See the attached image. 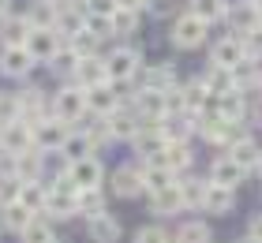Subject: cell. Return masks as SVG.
<instances>
[{"label":"cell","mask_w":262,"mask_h":243,"mask_svg":"<svg viewBox=\"0 0 262 243\" xmlns=\"http://www.w3.org/2000/svg\"><path fill=\"white\" fill-rule=\"evenodd\" d=\"M195 131L206 142H213V146H225L229 150L232 142H240V139H247V131H244V124H236V120H225L217 108H210L206 116H199V124H195Z\"/></svg>","instance_id":"6da1fadb"},{"label":"cell","mask_w":262,"mask_h":243,"mask_svg":"<svg viewBox=\"0 0 262 243\" xmlns=\"http://www.w3.org/2000/svg\"><path fill=\"white\" fill-rule=\"evenodd\" d=\"M82 113H86V90L82 86H64V90H56L53 97V116L60 120V124H79Z\"/></svg>","instance_id":"7a4b0ae2"},{"label":"cell","mask_w":262,"mask_h":243,"mask_svg":"<svg viewBox=\"0 0 262 243\" xmlns=\"http://www.w3.org/2000/svg\"><path fill=\"white\" fill-rule=\"evenodd\" d=\"M139 64H142V56H139V49H113L109 56H105V68H109V82H127V79H135L139 75Z\"/></svg>","instance_id":"3957f363"},{"label":"cell","mask_w":262,"mask_h":243,"mask_svg":"<svg viewBox=\"0 0 262 243\" xmlns=\"http://www.w3.org/2000/svg\"><path fill=\"white\" fill-rule=\"evenodd\" d=\"M169 38H172L176 49H199L202 41H206V23L187 11V15H180V19L172 23V34H169Z\"/></svg>","instance_id":"277c9868"},{"label":"cell","mask_w":262,"mask_h":243,"mask_svg":"<svg viewBox=\"0 0 262 243\" xmlns=\"http://www.w3.org/2000/svg\"><path fill=\"white\" fill-rule=\"evenodd\" d=\"M71 135V127L68 124H60L56 116H49L45 124H38L34 127V150H41V153H60V146H64V139Z\"/></svg>","instance_id":"5b68a950"},{"label":"cell","mask_w":262,"mask_h":243,"mask_svg":"<svg viewBox=\"0 0 262 243\" xmlns=\"http://www.w3.org/2000/svg\"><path fill=\"white\" fill-rule=\"evenodd\" d=\"M0 150H4V153H11V157H19V153L34 150V127H27L23 120L8 124L4 131H0Z\"/></svg>","instance_id":"8992f818"},{"label":"cell","mask_w":262,"mask_h":243,"mask_svg":"<svg viewBox=\"0 0 262 243\" xmlns=\"http://www.w3.org/2000/svg\"><path fill=\"white\" fill-rule=\"evenodd\" d=\"M38 64L30 53H27V45H4V53H0V71L11 79H23V75H30V68Z\"/></svg>","instance_id":"52a82bcc"},{"label":"cell","mask_w":262,"mask_h":243,"mask_svg":"<svg viewBox=\"0 0 262 243\" xmlns=\"http://www.w3.org/2000/svg\"><path fill=\"white\" fill-rule=\"evenodd\" d=\"M158 131L165 135V142H169V146H184L187 139H191V131H195V120L187 116V113H169V116L158 124Z\"/></svg>","instance_id":"ba28073f"},{"label":"cell","mask_w":262,"mask_h":243,"mask_svg":"<svg viewBox=\"0 0 262 243\" xmlns=\"http://www.w3.org/2000/svg\"><path fill=\"white\" fill-rule=\"evenodd\" d=\"M60 49H64V38L56 30H30V38H27V53L34 60H53Z\"/></svg>","instance_id":"9c48e42d"},{"label":"cell","mask_w":262,"mask_h":243,"mask_svg":"<svg viewBox=\"0 0 262 243\" xmlns=\"http://www.w3.org/2000/svg\"><path fill=\"white\" fill-rule=\"evenodd\" d=\"M105 124H109V135L113 139H135L139 131H142L139 113H135V108H127V105H120L113 116H105Z\"/></svg>","instance_id":"30bf717a"},{"label":"cell","mask_w":262,"mask_h":243,"mask_svg":"<svg viewBox=\"0 0 262 243\" xmlns=\"http://www.w3.org/2000/svg\"><path fill=\"white\" fill-rule=\"evenodd\" d=\"M116 108H120V94H116L109 82H101V86H94V90H86V113H94V116H113Z\"/></svg>","instance_id":"8fae6325"},{"label":"cell","mask_w":262,"mask_h":243,"mask_svg":"<svg viewBox=\"0 0 262 243\" xmlns=\"http://www.w3.org/2000/svg\"><path fill=\"white\" fill-rule=\"evenodd\" d=\"M45 213H53L56 221L75 217V213H79V191H71V187H53V191H49V202H45Z\"/></svg>","instance_id":"7c38bea8"},{"label":"cell","mask_w":262,"mask_h":243,"mask_svg":"<svg viewBox=\"0 0 262 243\" xmlns=\"http://www.w3.org/2000/svg\"><path fill=\"white\" fill-rule=\"evenodd\" d=\"M113 194L116 198H135L142 194V168L139 165H120L113 172Z\"/></svg>","instance_id":"4fadbf2b"},{"label":"cell","mask_w":262,"mask_h":243,"mask_svg":"<svg viewBox=\"0 0 262 243\" xmlns=\"http://www.w3.org/2000/svg\"><path fill=\"white\" fill-rule=\"evenodd\" d=\"M169 150V142H165V135L158 127H142L135 135V153L139 161H161V153Z\"/></svg>","instance_id":"5bb4252c"},{"label":"cell","mask_w":262,"mask_h":243,"mask_svg":"<svg viewBox=\"0 0 262 243\" xmlns=\"http://www.w3.org/2000/svg\"><path fill=\"white\" fill-rule=\"evenodd\" d=\"M229 23H232L236 38H244V34H251V30L262 27V11L251 4V0H244V4H232L229 8Z\"/></svg>","instance_id":"9a60e30c"},{"label":"cell","mask_w":262,"mask_h":243,"mask_svg":"<svg viewBox=\"0 0 262 243\" xmlns=\"http://www.w3.org/2000/svg\"><path fill=\"white\" fill-rule=\"evenodd\" d=\"M244 176H247V172L232 161L229 153L213 157V165H210V184H217V187H232V191H236V184H240Z\"/></svg>","instance_id":"2e32d148"},{"label":"cell","mask_w":262,"mask_h":243,"mask_svg":"<svg viewBox=\"0 0 262 243\" xmlns=\"http://www.w3.org/2000/svg\"><path fill=\"white\" fill-rule=\"evenodd\" d=\"M75 79H79L82 90H94V86H101V82H109V68H105L101 56H82L79 68H75Z\"/></svg>","instance_id":"e0dca14e"},{"label":"cell","mask_w":262,"mask_h":243,"mask_svg":"<svg viewBox=\"0 0 262 243\" xmlns=\"http://www.w3.org/2000/svg\"><path fill=\"white\" fill-rule=\"evenodd\" d=\"M213 64L217 68H229L236 71L240 64H247V53H244V38H225L213 45Z\"/></svg>","instance_id":"ac0fdd59"},{"label":"cell","mask_w":262,"mask_h":243,"mask_svg":"<svg viewBox=\"0 0 262 243\" xmlns=\"http://www.w3.org/2000/svg\"><path fill=\"white\" fill-rule=\"evenodd\" d=\"M86 236H90V243H120L124 228L113 213H101V217H94V221H86Z\"/></svg>","instance_id":"d6986e66"},{"label":"cell","mask_w":262,"mask_h":243,"mask_svg":"<svg viewBox=\"0 0 262 243\" xmlns=\"http://www.w3.org/2000/svg\"><path fill=\"white\" fill-rule=\"evenodd\" d=\"M172 184H176L172 168H165L161 161H142V191L146 194H158V191L172 187Z\"/></svg>","instance_id":"ffe728a7"},{"label":"cell","mask_w":262,"mask_h":243,"mask_svg":"<svg viewBox=\"0 0 262 243\" xmlns=\"http://www.w3.org/2000/svg\"><path fill=\"white\" fill-rule=\"evenodd\" d=\"M199 82L210 90V97H221V94H232L236 90V71L210 64V71H206V75H199Z\"/></svg>","instance_id":"44dd1931"},{"label":"cell","mask_w":262,"mask_h":243,"mask_svg":"<svg viewBox=\"0 0 262 243\" xmlns=\"http://www.w3.org/2000/svg\"><path fill=\"white\" fill-rule=\"evenodd\" d=\"M176 82V71L172 64H158V68H142V90L150 94H169Z\"/></svg>","instance_id":"7402d4cb"},{"label":"cell","mask_w":262,"mask_h":243,"mask_svg":"<svg viewBox=\"0 0 262 243\" xmlns=\"http://www.w3.org/2000/svg\"><path fill=\"white\" fill-rule=\"evenodd\" d=\"M41 172H45V157L41 150H27L15 157V176L23 184H41Z\"/></svg>","instance_id":"603a6c76"},{"label":"cell","mask_w":262,"mask_h":243,"mask_svg":"<svg viewBox=\"0 0 262 243\" xmlns=\"http://www.w3.org/2000/svg\"><path fill=\"white\" fill-rule=\"evenodd\" d=\"M176 187H180L184 210H202V202H206V191H210V180L202 184L199 176H180V180H176Z\"/></svg>","instance_id":"cb8c5ba5"},{"label":"cell","mask_w":262,"mask_h":243,"mask_svg":"<svg viewBox=\"0 0 262 243\" xmlns=\"http://www.w3.org/2000/svg\"><path fill=\"white\" fill-rule=\"evenodd\" d=\"M225 153H229L232 161L244 168V172H251V168H258V161H262V150H258V142H255L251 135H247V139H240V142H232V146H229Z\"/></svg>","instance_id":"d4e9b609"},{"label":"cell","mask_w":262,"mask_h":243,"mask_svg":"<svg viewBox=\"0 0 262 243\" xmlns=\"http://www.w3.org/2000/svg\"><path fill=\"white\" fill-rule=\"evenodd\" d=\"M232 206H236V191H232V187H217V184H210L202 210L213 213V217H229V213H232Z\"/></svg>","instance_id":"484cf974"},{"label":"cell","mask_w":262,"mask_h":243,"mask_svg":"<svg viewBox=\"0 0 262 243\" xmlns=\"http://www.w3.org/2000/svg\"><path fill=\"white\" fill-rule=\"evenodd\" d=\"M56 15H60V8L53 0H34L27 11V23H30V30H56Z\"/></svg>","instance_id":"4316f807"},{"label":"cell","mask_w":262,"mask_h":243,"mask_svg":"<svg viewBox=\"0 0 262 243\" xmlns=\"http://www.w3.org/2000/svg\"><path fill=\"white\" fill-rule=\"evenodd\" d=\"M184 210V198H180V187H165L158 194H150V213H158V217H176Z\"/></svg>","instance_id":"83f0119b"},{"label":"cell","mask_w":262,"mask_h":243,"mask_svg":"<svg viewBox=\"0 0 262 243\" xmlns=\"http://www.w3.org/2000/svg\"><path fill=\"white\" fill-rule=\"evenodd\" d=\"M34 217H38V213H30L23 202H11V206H4V210H0V225H4V228H11V232L19 236L23 228H27V225L34 221Z\"/></svg>","instance_id":"f1b7e54d"},{"label":"cell","mask_w":262,"mask_h":243,"mask_svg":"<svg viewBox=\"0 0 262 243\" xmlns=\"http://www.w3.org/2000/svg\"><path fill=\"white\" fill-rule=\"evenodd\" d=\"M161 165H165V168H172V176H176V180L187 176V168H191V150H187V142H184V146H169V150L161 153Z\"/></svg>","instance_id":"f546056e"},{"label":"cell","mask_w":262,"mask_h":243,"mask_svg":"<svg viewBox=\"0 0 262 243\" xmlns=\"http://www.w3.org/2000/svg\"><path fill=\"white\" fill-rule=\"evenodd\" d=\"M191 15H199L206 27L213 19H229V0H191Z\"/></svg>","instance_id":"4dcf8cb0"},{"label":"cell","mask_w":262,"mask_h":243,"mask_svg":"<svg viewBox=\"0 0 262 243\" xmlns=\"http://www.w3.org/2000/svg\"><path fill=\"white\" fill-rule=\"evenodd\" d=\"M60 153L68 157V161H82V157H94V142L82 135V131H71V135L64 139Z\"/></svg>","instance_id":"1f68e13d"},{"label":"cell","mask_w":262,"mask_h":243,"mask_svg":"<svg viewBox=\"0 0 262 243\" xmlns=\"http://www.w3.org/2000/svg\"><path fill=\"white\" fill-rule=\"evenodd\" d=\"M0 38H4L8 45H27V38H30V23H27V15H11V19H4V27H0Z\"/></svg>","instance_id":"d6a6232c"},{"label":"cell","mask_w":262,"mask_h":243,"mask_svg":"<svg viewBox=\"0 0 262 243\" xmlns=\"http://www.w3.org/2000/svg\"><path fill=\"white\" fill-rule=\"evenodd\" d=\"M217 113H221L225 120H236V124H244V116H247L244 94H240V90H232V94H221V97H217Z\"/></svg>","instance_id":"836d02e7"},{"label":"cell","mask_w":262,"mask_h":243,"mask_svg":"<svg viewBox=\"0 0 262 243\" xmlns=\"http://www.w3.org/2000/svg\"><path fill=\"white\" fill-rule=\"evenodd\" d=\"M79 213L94 221V217L105 213V191L101 187H90V191H79Z\"/></svg>","instance_id":"e575fe53"},{"label":"cell","mask_w":262,"mask_h":243,"mask_svg":"<svg viewBox=\"0 0 262 243\" xmlns=\"http://www.w3.org/2000/svg\"><path fill=\"white\" fill-rule=\"evenodd\" d=\"M19 202L27 206L30 213H45V202H49V187H45V184H23Z\"/></svg>","instance_id":"d590c367"},{"label":"cell","mask_w":262,"mask_h":243,"mask_svg":"<svg viewBox=\"0 0 262 243\" xmlns=\"http://www.w3.org/2000/svg\"><path fill=\"white\" fill-rule=\"evenodd\" d=\"M210 239H213L210 225H202V221H184L172 236V243H210Z\"/></svg>","instance_id":"8d00e7d4"},{"label":"cell","mask_w":262,"mask_h":243,"mask_svg":"<svg viewBox=\"0 0 262 243\" xmlns=\"http://www.w3.org/2000/svg\"><path fill=\"white\" fill-rule=\"evenodd\" d=\"M19 243H56L53 239V225L45 217H34V221L19 232Z\"/></svg>","instance_id":"74e56055"},{"label":"cell","mask_w":262,"mask_h":243,"mask_svg":"<svg viewBox=\"0 0 262 243\" xmlns=\"http://www.w3.org/2000/svg\"><path fill=\"white\" fill-rule=\"evenodd\" d=\"M109 23H113V34H120V38H127V34H135V27H139V11L116 8Z\"/></svg>","instance_id":"f35d334b"},{"label":"cell","mask_w":262,"mask_h":243,"mask_svg":"<svg viewBox=\"0 0 262 243\" xmlns=\"http://www.w3.org/2000/svg\"><path fill=\"white\" fill-rule=\"evenodd\" d=\"M49 64H53V71H56V75H75L79 56H75V49H71V45H64L60 53H56V56L49 60Z\"/></svg>","instance_id":"ab89813d"},{"label":"cell","mask_w":262,"mask_h":243,"mask_svg":"<svg viewBox=\"0 0 262 243\" xmlns=\"http://www.w3.org/2000/svg\"><path fill=\"white\" fill-rule=\"evenodd\" d=\"M19 194H23V180L19 176H0V210L11 202H19Z\"/></svg>","instance_id":"60d3db41"},{"label":"cell","mask_w":262,"mask_h":243,"mask_svg":"<svg viewBox=\"0 0 262 243\" xmlns=\"http://www.w3.org/2000/svg\"><path fill=\"white\" fill-rule=\"evenodd\" d=\"M71 49H75V56L82 60V56H98V38L94 34H86V27H82V34H75V38L68 41Z\"/></svg>","instance_id":"b9f144b4"},{"label":"cell","mask_w":262,"mask_h":243,"mask_svg":"<svg viewBox=\"0 0 262 243\" xmlns=\"http://www.w3.org/2000/svg\"><path fill=\"white\" fill-rule=\"evenodd\" d=\"M19 120V94H0V127Z\"/></svg>","instance_id":"7bdbcfd3"},{"label":"cell","mask_w":262,"mask_h":243,"mask_svg":"<svg viewBox=\"0 0 262 243\" xmlns=\"http://www.w3.org/2000/svg\"><path fill=\"white\" fill-rule=\"evenodd\" d=\"M135 243H172V236L165 232L161 225H146V228L135 232Z\"/></svg>","instance_id":"ee69618b"},{"label":"cell","mask_w":262,"mask_h":243,"mask_svg":"<svg viewBox=\"0 0 262 243\" xmlns=\"http://www.w3.org/2000/svg\"><path fill=\"white\" fill-rule=\"evenodd\" d=\"M120 8L116 0H86V15H101V19H113V11Z\"/></svg>","instance_id":"f6af8a7d"},{"label":"cell","mask_w":262,"mask_h":243,"mask_svg":"<svg viewBox=\"0 0 262 243\" xmlns=\"http://www.w3.org/2000/svg\"><path fill=\"white\" fill-rule=\"evenodd\" d=\"M244 53H247V60H258L262 56V27L251 30V34H244Z\"/></svg>","instance_id":"bcb514c9"},{"label":"cell","mask_w":262,"mask_h":243,"mask_svg":"<svg viewBox=\"0 0 262 243\" xmlns=\"http://www.w3.org/2000/svg\"><path fill=\"white\" fill-rule=\"evenodd\" d=\"M86 34H94V38H105V34H113V23L109 19H101V15H86Z\"/></svg>","instance_id":"7dc6e473"},{"label":"cell","mask_w":262,"mask_h":243,"mask_svg":"<svg viewBox=\"0 0 262 243\" xmlns=\"http://www.w3.org/2000/svg\"><path fill=\"white\" fill-rule=\"evenodd\" d=\"M247 239H255V243H262V213H255L251 221H247Z\"/></svg>","instance_id":"c3c4849f"},{"label":"cell","mask_w":262,"mask_h":243,"mask_svg":"<svg viewBox=\"0 0 262 243\" xmlns=\"http://www.w3.org/2000/svg\"><path fill=\"white\" fill-rule=\"evenodd\" d=\"M116 4H120V8H127V11H139L142 4H150V0H116Z\"/></svg>","instance_id":"681fc988"},{"label":"cell","mask_w":262,"mask_h":243,"mask_svg":"<svg viewBox=\"0 0 262 243\" xmlns=\"http://www.w3.org/2000/svg\"><path fill=\"white\" fill-rule=\"evenodd\" d=\"M8 4H11V0H0V15H4V11H8Z\"/></svg>","instance_id":"f907efd6"},{"label":"cell","mask_w":262,"mask_h":243,"mask_svg":"<svg viewBox=\"0 0 262 243\" xmlns=\"http://www.w3.org/2000/svg\"><path fill=\"white\" fill-rule=\"evenodd\" d=\"M53 4H56V8H68V4H71V0H53Z\"/></svg>","instance_id":"816d5d0a"},{"label":"cell","mask_w":262,"mask_h":243,"mask_svg":"<svg viewBox=\"0 0 262 243\" xmlns=\"http://www.w3.org/2000/svg\"><path fill=\"white\" fill-rule=\"evenodd\" d=\"M251 4H255V8H258V11H262V0H251Z\"/></svg>","instance_id":"f5cc1de1"},{"label":"cell","mask_w":262,"mask_h":243,"mask_svg":"<svg viewBox=\"0 0 262 243\" xmlns=\"http://www.w3.org/2000/svg\"><path fill=\"white\" fill-rule=\"evenodd\" d=\"M255 172H258V176H262V161H258V168H255Z\"/></svg>","instance_id":"db71d44e"},{"label":"cell","mask_w":262,"mask_h":243,"mask_svg":"<svg viewBox=\"0 0 262 243\" xmlns=\"http://www.w3.org/2000/svg\"><path fill=\"white\" fill-rule=\"evenodd\" d=\"M258 94H262V82H258Z\"/></svg>","instance_id":"11a10c76"},{"label":"cell","mask_w":262,"mask_h":243,"mask_svg":"<svg viewBox=\"0 0 262 243\" xmlns=\"http://www.w3.org/2000/svg\"><path fill=\"white\" fill-rule=\"evenodd\" d=\"M244 243H255V239H244Z\"/></svg>","instance_id":"9f6ffc18"},{"label":"cell","mask_w":262,"mask_h":243,"mask_svg":"<svg viewBox=\"0 0 262 243\" xmlns=\"http://www.w3.org/2000/svg\"><path fill=\"white\" fill-rule=\"evenodd\" d=\"M0 131H4V127H0Z\"/></svg>","instance_id":"6f0895ef"}]
</instances>
